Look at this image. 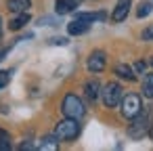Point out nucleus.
<instances>
[{"label": "nucleus", "instance_id": "obj_18", "mask_svg": "<svg viewBox=\"0 0 153 151\" xmlns=\"http://www.w3.org/2000/svg\"><path fill=\"white\" fill-rule=\"evenodd\" d=\"M0 149H2V151L11 149V134L7 130H2V128H0Z\"/></svg>", "mask_w": 153, "mask_h": 151}, {"label": "nucleus", "instance_id": "obj_25", "mask_svg": "<svg viewBox=\"0 0 153 151\" xmlns=\"http://www.w3.org/2000/svg\"><path fill=\"white\" fill-rule=\"evenodd\" d=\"M147 134H149V136L153 138V122H151V126H149V132H147Z\"/></svg>", "mask_w": 153, "mask_h": 151}, {"label": "nucleus", "instance_id": "obj_26", "mask_svg": "<svg viewBox=\"0 0 153 151\" xmlns=\"http://www.w3.org/2000/svg\"><path fill=\"white\" fill-rule=\"evenodd\" d=\"M7 53H9V51H2V53H0V61L4 59V55H7Z\"/></svg>", "mask_w": 153, "mask_h": 151}, {"label": "nucleus", "instance_id": "obj_17", "mask_svg": "<svg viewBox=\"0 0 153 151\" xmlns=\"http://www.w3.org/2000/svg\"><path fill=\"white\" fill-rule=\"evenodd\" d=\"M143 97L153 99V74H147L143 80Z\"/></svg>", "mask_w": 153, "mask_h": 151}, {"label": "nucleus", "instance_id": "obj_6", "mask_svg": "<svg viewBox=\"0 0 153 151\" xmlns=\"http://www.w3.org/2000/svg\"><path fill=\"white\" fill-rule=\"evenodd\" d=\"M105 65H107V57H105V53H103V51H92L90 57H88V61H86L88 71L99 74V71L105 69Z\"/></svg>", "mask_w": 153, "mask_h": 151}, {"label": "nucleus", "instance_id": "obj_15", "mask_svg": "<svg viewBox=\"0 0 153 151\" xmlns=\"http://www.w3.org/2000/svg\"><path fill=\"white\" fill-rule=\"evenodd\" d=\"M30 15H27V11L25 13H17V17L9 23V30H13V32H17V30H21V28H25L27 23H30Z\"/></svg>", "mask_w": 153, "mask_h": 151}, {"label": "nucleus", "instance_id": "obj_14", "mask_svg": "<svg viewBox=\"0 0 153 151\" xmlns=\"http://www.w3.org/2000/svg\"><path fill=\"white\" fill-rule=\"evenodd\" d=\"M59 147V138L55 136V134H48V136H44L38 145H36V149H42V151H55Z\"/></svg>", "mask_w": 153, "mask_h": 151}, {"label": "nucleus", "instance_id": "obj_20", "mask_svg": "<svg viewBox=\"0 0 153 151\" xmlns=\"http://www.w3.org/2000/svg\"><path fill=\"white\" fill-rule=\"evenodd\" d=\"M11 74H13V71H7V69L0 71V88H4V86L11 82Z\"/></svg>", "mask_w": 153, "mask_h": 151}, {"label": "nucleus", "instance_id": "obj_4", "mask_svg": "<svg viewBox=\"0 0 153 151\" xmlns=\"http://www.w3.org/2000/svg\"><path fill=\"white\" fill-rule=\"evenodd\" d=\"M122 97H124L122 84H117V82H107L105 86H101V99H103V105H105V107H109V109L117 107L120 101H122Z\"/></svg>", "mask_w": 153, "mask_h": 151}, {"label": "nucleus", "instance_id": "obj_2", "mask_svg": "<svg viewBox=\"0 0 153 151\" xmlns=\"http://www.w3.org/2000/svg\"><path fill=\"white\" fill-rule=\"evenodd\" d=\"M61 111H63L65 118H74V120H82V118L86 115V107H84L82 99L76 97V94H65V97H63Z\"/></svg>", "mask_w": 153, "mask_h": 151}, {"label": "nucleus", "instance_id": "obj_5", "mask_svg": "<svg viewBox=\"0 0 153 151\" xmlns=\"http://www.w3.org/2000/svg\"><path fill=\"white\" fill-rule=\"evenodd\" d=\"M120 107H122V115H124L126 120H132L136 113H140V109H143V99H140V94H136V92L124 94L122 101H120Z\"/></svg>", "mask_w": 153, "mask_h": 151}, {"label": "nucleus", "instance_id": "obj_12", "mask_svg": "<svg viewBox=\"0 0 153 151\" xmlns=\"http://www.w3.org/2000/svg\"><path fill=\"white\" fill-rule=\"evenodd\" d=\"M32 7V0H7V9L11 13H25Z\"/></svg>", "mask_w": 153, "mask_h": 151}, {"label": "nucleus", "instance_id": "obj_9", "mask_svg": "<svg viewBox=\"0 0 153 151\" xmlns=\"http://www.w3.org/2000/svg\"><path fill=\"white\" fill-rule=\"evenodd\" d=\"M90 28V23H84L80 19H74L71 23H67V34L69 36H80V34H86Z\"/></svg>", "mask_w": 153, "mask_h": 151}, {"label": "nucleus", "instance_id": "obj_13", "mask_svg": "<svg viewBox=\"0 0 153 151\" xmlns=\"http://www.w3.org/2000/svg\"><path fill=\"white\" fill-rule=\"evenodd\" d=\"M76 19L84 21V23H92V21H105L107 19V13L105 11H99V13H78Z\"/></svg>", "mask_w": 153, "mask_h": 151}, {"label": "nucleus", "instance_id": "obj_1", "mask_svg": "<svg viewBox=\"0 0 153 151\" xmlns=\"http://www.w3.org/2000/svg\"><path fill=\"white\" fill-rule=\"evenodd\" d=\"M149 126H151V115H149V109L143 107L140 113H136L132 118V124L128 126V136L134 138V141H138V138H143L149 132Z\"/></svg>", "mask_w": 153, "mask_h": 151}, {"label": "nucleus", "instance_id": "obj_10", "mask_svg": "<svg viewBox=\"0 0 153 151\" xmlns=\"http://www.w3.org/2000/svg\"><path fill=\"white\" fill-rule=\"evenodd\" d=\"M113 71H115L117 78H122V80H126V82H132V80L136 78V76H134V69H132L130 65H126V63H117Z\"/></svg>", "mask_w": 153, "mask_h": 151}, {"label": "nucleus", "instance_id": "obj_7", "mask_svg": "<svg viewBox=\"0 0 153 151\" xmlns=\"http://www.w3.org/2000/svg\"><path fill=\"white\" fill-rule=\"evenodd\" d=\"M130 4H132V0H117V4H115V9L111 13V21L113 23L124 21L128 17V13H130Z\"/></svg>", "mask_w": 153, "mask_h": 151}, {"label": "nucleus", "instance_id": "obj_24", "mask_svg": "<svg viewBox=\"0 0 153 151\" xmlns=\"http://www.w3.org/2000/svg\"><path fill=\"white\" fill-rule=\"evenodd\" d=\"M19 149H36V145H34V143H23Z\"/></svg>", "mask_w": 153, "mask_h": 151}, {"label": "nucleus", "instance_id": "obj_11", "mask_svg": "<svg viewBox=\"0 0 153 151\" xmlns=\"http://www.w3.org/2000/svg\"><path fill=\"white\" fill-rule=\"evenodd\" d=\"M84 92H86V99H88V101H97L99 94H101V84H99V80H88L86 86H84Z\"/></svg>", "mask_w": 153, "mask_h": 151}, {"label": "nucleus", "instance_id": "obj_28", "mask_svg": "<svg viewBox=\"0 0 153 151\" xmlns=\"http://www.w3.org/2000/svg\"><path fill=\"white\" fill-rule=\"evenodd\" d=\"M149 65H151V69H153V57H151V61H149Z\"/></svg>", "mask_w": 153, "mask_h": 151}, {"label": "nucleus", "instance_id": "obj_3", "mask_svg": "<svg viewBox=\"0 0 153 151\" xmlns=\"http://www.w3.org/2000/svg\"><path fill=\"white\" fill-rule=\"evenodd\" d=\"M78 134H80V122L74 120V118L61 120V122L57 124V128H55V136H57L59 141H65V143L76 141Z\"/></svg>", "mask_w": 153, "mask_h": 151}, {"label": "nucleus", "instance_id": "obj_27", "mask_svg": "<svg viewBox=\"0 0 153 151\" xmlns=\"http://www.w3.org/2000/svg\"><path fill=\"white\" fill-rule=\"evenodd\" d=\"M0 38H2V17H0Z\"/></svg>", "mask_w": 153, "mask_h": 151}, {"label": "nucleus", "instance_id": "obj_8", "mask_svg": "<svg viewBox=\"0 0 153 151\" xmlns=\"http://www.w3.org/2000/svg\"><path fill=\"white\" fill-rule=\"evenodd\" d=\"M78 7L76 0H57L55 2V13L57 15H67V13H74Z\"/></svg>", "mask_w": 153, "mask_h": 151}, {"label": "nucleus", "instance_id": "obj_23", "mask_svg": "<svg viewBox=\"0 0 153 151\" xmlns=\"http://www.w3.org/2000/svg\"><path fill=\"white\" fill-rule=\"evenodd\" d=\"M67 42H69V40H65V38H53V40H51V44H61V46H65Z\"/></svg>", "mask_w": 153, "mask_h": 151}, {"label": "nucleus", "instance_id": "obj_21", "mask_svg": "<svg viewBox=\"0 0 153 151\" xmlns=\"http://www.w3.org/2000/svg\"><path fill=\"white\" fill-rule=\"evenodd\" d=\"M132 69H134V74H145V71H147V63H145V61H136Z\"/></svg>", "mask_w": 153, "mask_h": 151}, {"label": "nucleus", "instance_id": "obj_22", "mask_svg": "<svg viewBox=\"0 0 153 151\" xmlns=\"http://www.w3.org/2000/svg\"><path fill=\"white\" fill-rule=\"evenodd\" d=\"M40 25H55V19H51V17H42V19H40Z\"/></svg>", "mask_w": 153, "mask_h": 151}, {"label": "nucleus", "instance_id": "obj_19", "mask_svg": "<svg viewBox=\"0 0 153 151\" xmlns=\"http://www.w3.org/2000/svg\"><path fill=\"white\" fill-rule=\"evenodd\" d=\"M140 38H143L145 42H153V23H151V25H147V28L140 32Z\"/></svg>", "mask_w": 153, "mask_h": 151}, {"label": "nucleus", "instance_id": "obj_16", "mask_svg": "<svg viewBox=\"0 0 153 151\" xmlns=\"http://www.w3.org/2000/svg\"><path fill=\"white\" fill-rule=\"evenodd\" d=\"M151 13H153V2H151V0H143V2L136 7V17L138 19H143V17L151 15Z\"/></svg>", "mask_w": 153, "mask_h": 151}]
</instances>
